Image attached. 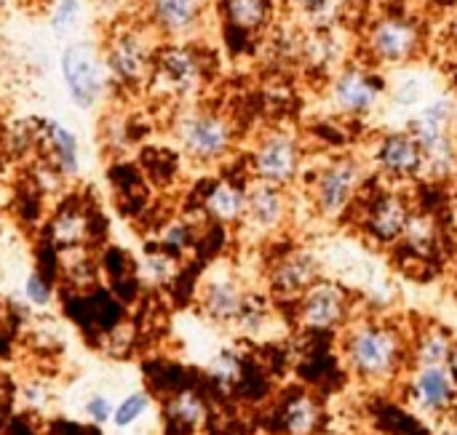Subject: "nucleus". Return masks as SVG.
I'll use <instances>...</instances> for the list:
<instances>
[{
	"label": "nucleus",
	"instance_id": "nucleus-1",
	"mask_svg": "<svg viewBox=\"0 0 457 435\" xmlns=\"http://www.w3.org/2000/svg\"><path fill=\"white\" fill-rule=\"evenodd\" d=\"M410 358L407 337L383 321H353L343 332V361L367 385L391 382Z\"/></svg>",
	"mask_w": 457,
	"mask_h": 435
},
{
	"label": "nucleus",
	"instance_id": "nucleus-2",
	"mask_svg": "<svg viewBox=\"0 0 457 435\" xmlns=\"http://www.w3.org/2000/svg\"><path fill=\"white\" fill-rule=\"evenodd\" d=\"M364 176H367L364 163L356 155H337L329 163H324L313 174L308 187L313 211L327 222L345 217L348 209L356 203Z\"/></svg>",
	"mask_w": 457,
	"mask_h": 435
},
{
	"label": "nucleus",
	"instance_id": "nucleus-3",
	"mask_svg": "<svg viewBox=\"0 0 457 435\" xmlns=\"http://www.w3.org/2000/svg\"><path fill=\"white\" fill-rule=\"evenodd\" d=\"M426 45V29L415 16L407 13H386L378 16L370 29L364 48L375 64L383 67H407L412 64Z\"/></svg>",
	"mask_w": 457,
	"mask_h": 435
},
{
	"label": "nucleus",
	"instance_id": "nucleus-4",
	"mask_svg": "<svg viewBox=\"0 0 457 435\" xmlns=\"http://www.w3.org/2000/svg\"><path fill=\"white\" fill-rule=\"evenodd\" d=\"M179 144L185 155L195 163H220L233 152L236 144V131L233 123L212 110H195L179 120L177 128Z\"/></svg>",
	"mask_w": 457,
	"mask_h": 435
},
{
	"label": "nucleus",
	"instance_id": "nucleus-5",
	"mask_svg": "<svg viewBox=\"0 0 457 435\" xmlns=\"http://www.w3.org/2000/svg\"><path fill=\"white\" fill-rule=\"evenodd\" d=\"M249 168H252V179L262 182V185H273V187H292L300 174H303V147L297 142V136L292 131H268L252 158H249Z\"/></svg>",
	"mask_w": 457,
	"mask_h": 435
},
{
	"label": "nucleus",
	"instance_id": "nucleus-6",
	"mask_svg": "<svg viewBox=\"0 0 457 435\" xmlns=\"http://www.w3.org/2000/svg\"><path fill=\"white\" fill-rule=\"evenodd\" d=\"M386 94L388 88L380 75L359 64H343L329 78V104L345 118L372 115L386 99Z\"/></svg>",
	"mask_w": 457,
	"mask_h": 435
},
{
	"label": "nucleus",
	"instance_id": "nucleus-7",
	"mask_svg": "<svg viewBox=\"0 0 457 435\" xmlns=\"http://www.w3.org/2000/svg\"><path fill=\"white\" fill-rule=\"evenodd\" d=\"M407 401L423 417H450L457 401V382L450 366H420L407 377Z\"/></svg>",
	"mask_w": 457,
	"mask_h": 435
},
{
	"label": "nucleus",
	"instance_id": "nucleus-8",
	"mask_svg": "<svg viewBox=\"0 0 457 435\" xmlns=\"http://www.w3.org/2000/svg\"><path fill=\"white\" fill-rule=\"evenodd\" d=\"M372 163L391 182H412L426 176L423 147L407 128L383 134L372 150Z\"/></svg>",
	"mask_w": 457,
	"mask_h": 435
},
{
	"label": "nucleus",
	"instance_id": "nucleus-9",
	"mask_svg": "<svg viewBox=\"0 0 457 435\" xmlns=\"http://www.w3.org/2000/svg\"><path fill=\"white\" fill-rule=\"evenodd\" d=\"M351 305L345 289L332 281H319L297 300V324L311 332H335L348 326Z\"/></svg>",
	"mask_w": 457,
	"mask_h": 435
},
{
	"label": "nucleus",
	"instance_id": "nucleus-10",
	"mask_svg": "<svg viewBox=\"0 0 457 435\" xmlns=\"http://www.w3.org/2000/svg\"><path fill=\"white\" fill-rule=\"evenodd\" d=\"M198 300H201V310L209 321H214L220 326H230V324L241 321L249 294L228 267H220L204 278V283L198 289Z\"/></svg>",
	"mask_w": 457,
	"mask_h": 435
},
{
	"label": "nucleus",
	"instance_id": "nucleus-11",
	"mask_svg": "<svg viewBox=\"0 0 457 435\" xmlns=\"http://www.w3.org/2000/svg\"><path fill=\"white\" fill-rule=\"evenodd\" d=\"M62 75L67 83V91L78 107H94L102 96L104 78L99 59L88 43H72L62 53Z\"/></svg>",
	"mask_w": 457,
	"mask_h": 435
},
{
	"label": "nucleus",
	"instance_id": "nucleus-12",
	"mask_svg": "<svg viewBox=\"0 0 457 435\" xmlns=\"http://www.w3.org/2000/svg\"><path fill=\"white\" fill-rule=\"evenodd\" d=\"M321 259L313 251H289L270 267V291L278 300H300L311 286H316L321 275Z\"/></svg>",
	"mask_w": 457,
	"mask_h": 435
},
{
	"label": "nucleus",
	"instance_id": "nucleus-13",
	"mask_svg": "<svg viewBox=\"0 0 457 435\" xmlns=\"http://www.w3.org/2000/svg\"><path fill=\"white\" fill-rule=\"evenodd\" d=\"M289 219V195L284 187L252 182L246 187V211H244V225L260 235L278 233L284 222Z\"/></svg>",
	"mask_w": 457,
	"mask_h": 435
},
{
	"label": "nucleus",
	"instance_id": "nucleus-14",
	"mask_svg": "<svg viewBox=\"0 0 457 435\" xmlns=\"http://www.w3.org/2000/svg\"><path fill=\"white\" fill-rule=\"evenodd\" d=\"M410 217H412V209L404 201V195L380 193L367 209L364 227H367L370 238H375L378 243H399L407 230Z\"/></svg>",
	"mask_w": 457,
	"mask_h": 435
},
{
	"label": "nucleus",
	"instance_id": "nucleus-15",
	"mask_svg": "<svg viewBox=\"0 0 457 435\" xmlns=\"http://www.w3.org/2000/svg\"><path fill=\"white\" fill-rule=\"evenodd\" d=\"M107 64H110V70L115 72L118 80H123V83H139V80H145L147 72L153 70L155 53H153V48L145 43L142 35H137V32H123V35L110 45Z\"/></svg>",
	"mask_w": 457,
	"mask_h": 435
},
{
	"label": "nucleus",
	"instance_id": "nucleus-16",
	"mask_svg": "<svg viewBox=\"0 0 457 435\" xmlns=\"http://www.w3.org/2000/svg\"><path fill=\"white\" fill-rule=\"evenodd\" d=\"M153 75H155V80H161L169 91L185 94V91L195 88V83L201 80V62H198V56H195L190 48L171 45V48L155 53Z\"/></svg>",
	"mask_w": 457,
	"mask_h": 435
},
{
	"label": "nucleus",
	"instance_id": "nucleus-17",
	"mask_svg": "<svg viewBox=\"0 0 457 435\" xmlns=\"http://www.w3.org/2000/svg\"><path fill=\"white\" fill-rule=\"evenodd\" d=\"M204 11H206V0H153L150 3L153 27L171 37L193 32L201 24Z\"/></svg>",
	"mask_w": 457,
	"mask_h": 435
},
{
	"label": "nucleus",
	"instance_id": "nucleus-18",
	"mask_svg": "<svg viewBox=\"0 0 457 435\" xmlns=\"http://www.w3.org/2000/svg\"><path fill=\"white\" fill-rule=\"evenodd\" d=\"M340 40L329 27H319L311 32H303V45H300V62L324 75H335L340 70Z\"/></svg>",
	"mask_w": 457,
	"mask_h": 435
},
{
	"label": "nucleus",
	"instance_id": "nucleus-19",
	"mask_svg": "<svg viewBox=\"0 0 457 435\" xmlns=\"http://www.w3.org/2000/svg\"><path fill=\"white\" fill-rule=\"evenodd\" d=\"M453 348H455V337L445 326H439V324L423 326L415 334V340L410 342L412 369H420V366H447L450 356H453Z\"/></svg>",
	"mask_w": 457,
	"mask_h": 435
},
{
	"label": "nucleus",
	"instance_id": "nucleus-20",
	"mask_svg": "<svg viewBox=\"0 0 457 435\" xmlns=\"http://www.w3.org/2000/svg\"><path fill=\"white\" fill-rule=\"evenodd\" d=\"M222 13L230 29L241 35H257L270 24L273 0H222Z\"/></svg>",
	"mask_w": 457,
	"mask_h": 435
},
{
	"label": "nucleus",
	"instance_id": "nucleus-21",
	"mask_svg": "<svg viewBox=\"0 0 457 435\" xmlns=\"http://www.w3.org/2000/svg\"><path fill=\"white\" fill-rule=\"evenodd\" d=\"M204 209L212 219L222 222V225H233V222H244V211H246V187H238L236 182H217L206 198H204Z\"/></svg>",
	"mask_w": 457,
	"mask_h": 435
},
{
	"label": "nucleus",
	"instance_id": "nucleus-22",
	"mask_svg": "<svg viewBox=\"0 0 457 435\" xmlns=\"http://www.w3.org/2000/svg\"><path fill=\"white\" fill-rule=\"evenodd\" d=\"M434 96H436V94H434V88H431V80H428L423 72H415V70L402 72V75L391 83V88H388V99H391L396 107L410 110V115L418 112L423 104H428Z\"/></svg>",
	"mask_w": 457,
	"mask_h": 435
},
{
	"label": "nucleus",
	"instance_id": "nucleus-23",
	"mask_svg": "<svg viewBox=\"0 0 457 435\" xmlns=\"http://www.w3.org/2000/svg\"><path fill=\"white\" fill-rule=\"evenodd\" d=\"M46 144H48V152H51V166L59 176H72L78 171V139L70 128L59 126V123H48L46 126V134L40 136Z\"/></svg>",
	"mask_w": 457,
	"mask_h": 435
},
{
	"label": "nucleus",
	"instance_id": "nucleus-24",
	"mask_svg": "<svg viewBox=\"0 0 457 435\" xmlns=\"http://www.w3.org/2000/svg\"><path fill=\"white\" fill-rule=\"evenodd\" d=\"M321 423V406L313 396H295L281 414V428L287 435H313Z\"/></svg>",
	"mask_w": 457,
	"mask_h": 435
},
{
	"label": "nucleus",
	"instance_id": "nucleus-25",
	"mask_svg": "<svg viewBox=\"0 0 457 435\" xmlns=\"http://www.w3.org/2000/svg\"><path fill=\"white\" fill-rule=\"evenodd\" d=\"M166 412H169V420L185 431H198L206 423V404L193 390H182L171 396V401L166 404Z\"/></svg>",
	"mask_w": 457,
	"mask_h": 435
},
{
	"label": "nucleus",
	"instance_id": "nucleus-26",
	"mask_svg": "<svg viewBox=\"0 0 457 435\" xmlns=\"http://www.w3.org/2000/svg\"><path fill=\"white\" fill-rule=\"evenodd\" d=\"M150 412H153V396L147 390H131L115 404V414L110 425L118 433H126V431H134Z\"/></svg>",
	"mask_w": 457,
	"mask_h": 435
},
{
	"label": "nucleus",
	"instance_id": "nucleus-27",
	"mask_svg": "<svg viewBox=\"0 0 457 435\" xmlns=\"http://www.w3.org/2000/svg\"><path fill=\"white\" fill-rule=\"evenodd\" d=\"M436 241H439V233H436L434 219L426 217V214H415L412 211V217L407 222V230H404L399 243H404L412 254L426 257V254H431L436 249Z\"/></svg>",
	"mask_w": 457,
	"mask_h": 435
},
{
	"label": "nucleus",
	"instance_id": "nucleus-28",
	"mask_svg": "<svg viewBox=\"0 0 457 435\" xmlns=\"http://www.w3.org/2000/svg\"><path fill=\"white\" fill-rule=\"evenodd\" d=\"M88 227H86V217L80 211H72V209H64L59 211V217L54 219L51 225V235L59 246H67V249H75L83 238H86Z\"/></svg>",
	"mask_w": 457,
	"mask_h": 435
},
{
	"label": "nucleus",
	"instance_id": "nucleus-29",
	"mask_svg": "<svg viewBox=\"0 0 457 435\" xmlns=\"http://www.w3.org/2000/svg\"><path fill=\"white\" fill-rule=\"evenodd\" d=\"M139 273H142V278H145L147 283H155V286L171 281L174 273H177L174 254H169V251H150V254L145 257V262L139 265Z\"/></svg>",
	"mask_w": 457,
	"mask_h": 435
},
{
	"label": "nucleus",
	"instance_id": "nucleus-30",
	"mask_svg": "<svg viewBox=\"0 0 457 435\" xmlns=\"http://www.w3.org/2000/svg\"><path fill=\"white\" fill-rule=\"evenodd\" d=\"M209 374H212V380L220 388H233L241 380V361H238V356L230 353V350L217 353L214 361L209 364Z\"/></svg>",
	"mask_w": 457,
	"mask_h": 435
},
{
	"label": "nucleus",
	"instance_id": "nucleus-31",
	"mask_svg": "<svg viewBox=\"0 0 457 435\" xmlns=\"http://www.w3.org/2000/svg\"><path fill=\"white\" fill-rule=\"evenodd\" d=\"M83 414H86V420L94 423V425H107V423H112L115 401H112L107 393H91V396L83 401Z\"/></svg>",
	"mask_w": 457,
	"mask_h": 435
},
{
	"label": "nucleus",
	"instance_id": "nucleus-32",
	"mask_svg": "<svg viewBox=\"0 0 457 435\" xmlns=\"http://www.w3.org/2000/svg\"><path fill=\"white\" fill-rule=\"evenodd\" d=\"M80 21V0H59L54 13H51V27L56 35L70 32Z\"/></svg>",
	"mask_w": 457,
	"mask_h": 435
},
{
	"label": "nucleus",
	"instance_id": "nucleus-33",
	"mask_svg": "<svg viewBox=\"0 0 457 435\" xmlns=\"http://www.w3.org/2000/svg\"><path fill=\"white\" fill-rule=\"evenodd\" d=\"M190 241H193V230L187 227V222H169L161 233V246L163 251H171V254L185 251Z\"/></svg>",
	"mask_w": 457,
	"mask_h": 435
},
{
	"label": "nucleus",
	"instance_id": "nucleus-34",
	"mask_svg": "<svg viewBox=\"0 0 457 435\" xmlns=\"http://www.w3.org/2000/svg\"><path fill=\"white\" fill-rule=\"evenodd\" d=\"M21 401L35 409V412H43L48 404H51V388L43 382V380H32L21 388Z\"/></svg>",
	"mask_w": 457,
	"mask_h": 435
},
{
	"label": "nucleus",
	"instance_id": "nucleus-35",
	"mask_svg": "<svg viewBox=\"0 0 457 435\" xmlns=\"http://www.w3.org/2000/svg\"><path fill=\"white\" fill-rule=\"evenodd\" d=\"M24 297L35 305V308H48L51 305V286L40 273H32L24 283Z\"/></svg>",
	"mask_w": 457,
	"mask_h": 435
},
{
	"label": "nucleus",
	"instance_id": "nucleus-36",
	"mask_svg": "<svg viewBox=\"0 0 457 435\" xmlns=\"http://www.w3.org/2000/svg\"><path fill=\"white\" fill-rule=\"evenodd\" d=\"M295 11H300L303 16H308V19H316V16H324L332 5H335V0H287Z\"/></svg>",
	"mask_w": 457,
	"mask_h": 435
},
{
	"label": "nucleus",
	"instance_id": "nucleus-37",
	"mask_svg": "<svg viewBox=\"0 0 457 435\" xmlns=\"http://www.w3.org/2000/svg\"><path fill=\"white\" fill-rule=\"evenodd\" d=\"M450 372H453V377H455V382H457V340H455V348H453V356H450Z\"/></svg>",
	"mask_w": 457,
	"mask_h": 435
},
{
	"label": "nucleus",
	"instance_id": "nucleus-38",
	"mask_svg": "<svg viewBox=\"0 0 457 435\" xmlns=\"http://www.w3.org/2000/svg\"><path fill=\"white\" fill-rule=\"evenodd\" d=\"M447 420H450V425H455L457 428V401H455V406H453V412H450V417H447Z\"/></svg>",
	"mask_w": 457,
	"mask_h": 435
},
{
	"label": "nucleus",
	"instance_id": "nucleus-39",
	"mask_svg": "<svg viewBox=\"0 0 457 435\" xmlns=\"http://www.w3.org/2000/svg\"><path fill=\"white\" fill-rule=\"evenodd\" d=\"M450 29H453V40L457 43V8L455 13H453V27H450Z\"/></svg>",
	"mask_w": 457,
	"mask_h": 435
},
{
	"label": "nucleus",
	"instance_id": "nucleus-40",
	"mask_svg": "<svg viewBox=\"0 0 457 435\" xmlns=\"http://www.w3.org/2000/svg\"><path fill=\"white\" fill-rule=\"evenodd\" d=\"M439 435H457V428L455 425H450V428H445V431H442Z\"/></svg>",
	"mask_w": 457,
	"mask_h": 435
},
{
	"label": "nucleus",
	"instance_id": "nucleus-41",
	"mask_svg": "<svg viewBox=\"0 0 457 435\" xmlns=\"http://www.w3.org/2000/svg\"><path fill=\"white\" fill-rule=\"evenodd\" d=\"M453 211H455V222H457V195H455V203H453Z\"/></svg>",
	"mask_w": 457,
	"mask_h": 435
},
{
	"label": "nucleus",
	"instance_id": "nucleus-42",
	"mask_svg": "<svg viewBox=\"0 0 457 435\" xmlns=\"http://www.w3.org/2000/svg\"><path fill=\"white\" fill-rule=\"evenodd\" d=\"M5 3H8V0H0V8H3V5H5Z\"/></svg>",
	"mask_w": 457,
	"mask_h": 435
},
{
	"label": "nucleus",
	"instance_id": "nucleus-43",
	"mask_svg": "<svg viewBox=\"0 0 457 435\" xmlns=\"http://www.w3.org/2000/svg\"><path fill=\"white\" fill-rule=\"evenodd\" d=\"M455 305H457V291H455Z\"/></svg>",
	"mask_w": 457,
	"mask_h": 435
}]
</instances>
